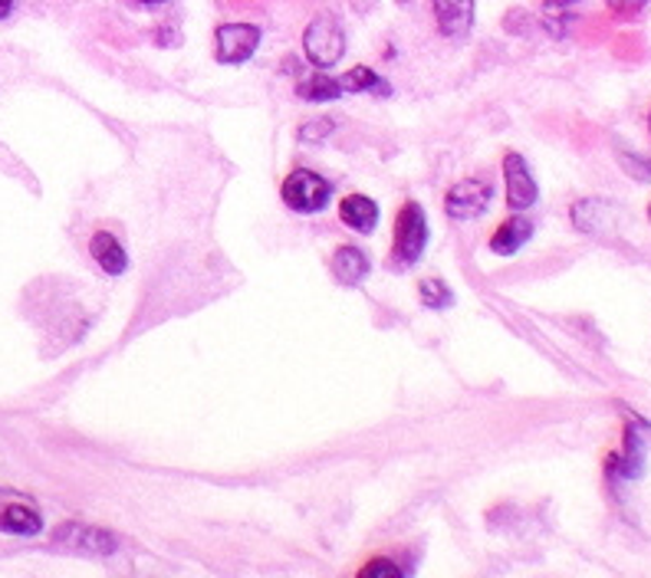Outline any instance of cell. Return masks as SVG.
<instances>
[{
  "mask_svg": "<svg viewBox=\"0 0 651 578\" xmlns=\"http://www.w3.org/2000/svg\"><path fill=\"white\" fill-rule=\"evenodd\" d=\"M579 0H543V27L553 37H566L569 27L576 24Z\"/></svg>",
  "mask_w": 651,
  "mask_h": 578,
  "instance_id": "obj_16",
  "label": "cell"
},
{
  "mask_svg": "<svg viewBox=\"0 0 651 578\" xmlns=\"http://www.w3.org/2000/svg\"><path fill=\"white\" fill-rule=\"evenodd\" d=\"M493 201V185L484 181V178H464L458 181L448 198H445V211L451 221H474L480 217Z\"/></svg>",
  "mask_w": 651,
  "mask_h": 578,
  "instance_id": "obj_6",
  "label": "cell"
},
{
  "mask_svg": "<svg viewBox=\"0 0 651 578\" xmlns=\"http://www.w3.org/2000/svg\"><path fill=\"white\" fill-rule=\"evenodd\" d=\"M53 542L70 545L76 552H92V555H115L118 552V539L109 529L99 526H83V523H63L53 532Z\"/></svg>",
  "mask_w": 651,
  "mask_h": 578,
  "instance_id": "obj_8",
  "label": "cell"
},
{
  "mask_svg": "<svg viewBox=\"0 0 651 578\" xmlns=\"http://www.w3.org/2000/svg\"><path fill=\"white\" fill-rule=\"evenodd\" d=\"M139 4H146V8H162V4H168V0H139Z\"/></svg>",
  "mask_w": 651,
  "mask_h": 578,
  "instance_id": "obj_25",
  "label": "cell"
},
{
  "mask_svg": "<svg viewBox=\"0 0 651 578\" xmlns=\"http://www.w3.org/2000/svg\"><path fill=\"white\" fill-rule=\"evenodd\" d=\"M260 27L253 24H224L214 30V53H217V63H230V66H240L247 63L256 47H260Z\"/></svg>",
  "mask_w": 651,
  "mask_h": 578,
  "instance_id": "obj_7",
  "label": "cell"
},
{
  "mask_svg": "<svg viewBox=\"0 0 651 578\" xmlns=\"http://www.w3.org/2000/svg\"><path fill=\"white\" fill-rule=\"evenodd\" d=\"M503 181H506V208L513 214L530 211L540 201L537 178H534V172H530V165H527L524 155H516V152L503 155Z\"/></svg>",
  "mask_w": 651,
  "mask_h": 578,
  "instance_id": "obj_5",
  "label": "cell"
},
{
  "mask_svg": "<svg viewBox=\"0 0 651 578\" xmlns=\"http://www.w3.org/2000/svg\"><path fill=\"white\" fill-rule=\"evenodd\" d=\"M618 165L635 178V181H648L651 178V162L641 159V155H631V152H622L618 155Z\"/></svg>",
  "mask_w": 651,
  "mask_h": 578,
  "instance_id": "obj_20",
  "label": "cell"
},
{
  "mask_svg": "<svg viewBox=\"0 0 651 578\" xmlns=\"http://www.w3.org/2000/svg\"><path fill=\"white\" fill-rule=\"evenodd\" d=\"M339 221L355 234H372L378 227V204L365 194H346L339 201Z\"/></svg>",
  "mask_w": 651,
  "mask_h": 578,
  "instance_id": "obj_11",
  "label": "cell"
},
{
  "mask_svg": "<svg viewBox=\"0 0 651 578\" xmlns=\"http://www.w3.org/2000/svg\"><path fill=\"white\" fill-rule=\"evenodd\" d=\"M534 237V224L524 214H513L506 217L493 234H490V253L497 256H513L516 250H524L527 240Z\"/></svg>",
  "mask_w": 651,
  "mask_h": 578,
  "instance_id": "obj_10",
  "label": "cell"
},
{
  "mask_svg": "<svg viewBox=\"0 0 651 578\" xmlns=\"http://www.w3.org/2000/svg\"><path fill=\"white\" fill-rule=\"evenodd\" d=\"M648 131H651V115H648Z\"/></svg>",
  "mask_w": 651,
  "mask_h": 578,
  "instance_id": "obj_27",
  "label": "cell"
},
{
  "mask_svg": "<svg viewBox=\"0 0 651 578\" xmlns=\"http://www.w3.org/2000/svg\"><path fill=\"white\" fill-rule=\"evenodd\" d=\"M418 297H422L425 310H451L454 306L451 286L445 279H438V276H428V279L418 282Z\"/></svg>",
  "mask_w": 651,
  "mask_h": 578,
  "instance_id": "obj_19",
  "label": "cell"
},
{
  "mask_svg": "<svg viewBox=\"0 0 651 578\" xmlns=\"http://www.w3.org/2000/svg\"><path fill=\"white\" fill-rule=\"evenodd\" d=\"M438 34L448 40H464L474 27V0H431Z\"/></svg>",
  "mask_w": 651,
  "mask_h": 578,
  "instance_id": "obj_9",
  "label": "cell"
},
{
  "mask_svg": "<svg viewBox=\"0 0 651 578\" xmlns=\"http://www.w3.org/2000/svg\"><path fill=\"white\" fill-rule=\"evenodd\" d=\"M280 198L293 214H320L333 201V185L310 168H297L284 178Z\"/></svg>",
  "mask_w": 651,
  "mask_h": 578,
  "instance_id": "obj_3",
  "label": "cell"
},
{
  "mask_svg": "<svg viewBox=\"0 0 651 578\" xmlns=\"http://www.w3.org/2000/svg\"><path fill=\"white\" fill-rule=\"evenodd\" d=\"M303 53L316 70H329L346 53V30L336 14H316L303 34Z\"/></svg>",
  "mask_w": 651,
  "mask_h": 578,
  "instance_id": "obj_2",
  "label": "cell"
},
{
  "mask_svg": "<svg viewBox=\"0 0 651 578\" xmlns=\"http://www.w3.org/2000/svg\"><path fill=\"white\" fill-rule=\"evenodd\" d=\"M368 256L359 247H339L333 253V276L339 286H359L368 276Z\"/></svg>",
  "mask_w": 651,
  "mask_h": 578,
  "instance_id": "obj_13",
  "label": "cell"
},
{
  "mask_svg": "<svg viewBox=\"0 0 651 578\" xmlns=\"http://www.w3.org/2000/svg\"><path fill=\"white\" fill-rule=\"evenodd\" d=\"M359 575H405V568L402 565H396L392 558H372V562H365L362 568H359Z\"/></svg>",
  "mask_w": 651,
  "mask_h": 578,
  "instance_id": "obj_22",
  "label": "cell"
},
{
  "mask_svg": "<svg viewBox=\"0 0 651 578\" xmlns=\"http://www.w3.org/2000/svg\"><path fill=\"white\" fill-rule=\"evenodd\" d=\"M609 4V11L615 14V17H622V21H631V17H638L651 0H605Z\"/></svg>",
  "mask_w": 651,
  "mask_h": 578,
  "instance_id": "obj_21",
  "label": "cell"
},
{
  "mask_svg": "<svg viewBox=\"0 0 651 578\" xmlns=\"http://www.w3.org/2000/svg\"><path fill=\"white\" fill-rule=\"evenodd\" d=\"M609 217H612V204L599 198H583L573 204V227L579 234H602L609 227Z\"/></svg>",
  "mask_w": 651,
  "mask_h": 578,
  "instance_id": "obj_14",
  "label": "cell"
},
{
  "mask_svg": "<svg viewBox=\"0 0 651 578\" xmlns=\"http://www.w3.org/2000/svg\"><path fill=\"white\" fill-rule=\"evenodd\" d=\"M89 253H92V260L102 266V273H109V276H122V273L128 269V253H125V247L115 240V234H109V230H96V234H92Z\"/></svg>",
  "mask_w": 651,
  "mask_h": 578,
  "instance_id": "obj_12",
  "label": "cell"
},
{
  "mask_svg": "<svg viewBox=\"0 0 651 578\" xmlns=\"http://www.w3.org/2000/svg\"><path fill=\"white\" fill-rule=\"evenodd\" d=\"M648 221H651V204H648Z\"/></svg>",
  "mask_w": 651,
  "mask_h": 578,
  "instance_id": "obj_26",
  "label": "cell"
},
{
  "mask_svg": "<svg viewBox=\"0 0 651 578\" xmlns=\"http://www.w3.org/2000/svg\"><path fill=\"white\" fill-rule=\"evenodd\" d=\"M329 131H333V122H329V118H313V122H306V125L300 128V138H303V141H323Z\"/></svg>",
  "mask_w": 651,
  "mask_h": 578,
  "instance_id": "obj_23",
  "label": "cell"
},
{
  "mask_svg": "<svg viewBox=\"0 0 651 578\" xmlns=\"http://www.w3.org/2000/svg\"><path fill=\"white\" fill-rule=\"evenodd\" d=\"M17 11V0H0V21H8Z\"/></svg>",
  "mask_w": 651,
  "mask_h": 578,
  "instance_id": "obj_24",
  "label": "cell"
},
{
  "mask_svg": "<svg viewBox=\"0 0 651 578\" xmlns=\"http://www.w3.org/2000/svg\"><path fill=\"white\" fill-rule=\"evenodd\" d=\"M428 247V217L422 204L409 201L402 204L396 217V243H392V263L396 266H415Z\"/></svg>",
  "mask_w": 651,
  "mask_h": 578,
  "instance_id": "obj_4",
  "label": "cell"
},
{
  "mask_svg": "<svg viewBox=\"0 0 651 578\" xmlns=\"http://www.w3.org/2000/svg\"><path fill=\"white\" fill-rule=\"evenodd\" d=\"M297 96L306 99V102H333L339 96H346L339 76H323V73H313L306 76L303 83H297Z\"/></svg>",
  "mask_w": 651,
  "mask_h": 578,
  "instance_id": "obj_17",
  "label": "cell"
},
{
  "mask_svg": "<svg viewBox=\"0 0 651 578\" xmlns=\"http://www.w3.org/2000/svg\"><path fill=\"white\" fill-rule=\"evenodd\" d=\"M648 441H651V424L641 420L638 414L625 417V438H622V451L609 454L605 461V477L612 483H631L644 474V461H648Z\"/></svg>",
  "mask_w": 651,
  "mask_h": 578,
  "instance_id": "obj_1",
  "label": "cell"
},
{
  "mask_svg": "<svg viewBox=\"0 0 651 578\" xmlns=\"http://www.w3.org/2000/svg\"><path fill=\"white\" fill-rule=\"evenodd\" d=\"M0 529L14 532V536H37L43 529V519L34 506L11 503V506H4V513H0Z\"/></svg>",
  "mask_w": 651,
  "mask_h": 578,
  "instance_id": "obj_15",
  "label": "cell"
},
{
  "mask_svg": "<svg viewBox=\"0 0 651 578\" xmlns=\"http://www.w3.org/2000/svg\"><path fill=\"white\" fill-rule=\"evenodd\" d=\"M339 83H342L346 92H375V96H388V83H385L378 73H372L368 66H352L349 73L339 76Z\"/></svg>",
  "mask_w": 651,
  "mask_h": 578,
  "instance_id": "obj_18",
  "label": "cell"
}]
</instances>
